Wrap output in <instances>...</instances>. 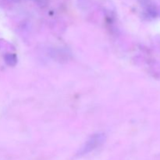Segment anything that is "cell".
Masks as SVG:
<instances>
[{
  "mask_svg": "<svg viewBox=\"0 0 160 160\" xmlns=\"http://www.w3.org/2000/svg\"><path fill=\"white\" fill-rule=\"evenodd\" d=\"M105 141V135L103 134H96L90 138L84 146L80 150V156H84L96 149Z\"/></svg>",
  "mask_w": 160,
  "mask_h": 160,
  "instance_id": "obj_1",
  "label": "cell"
},
{
  "mask_svg": "<svg viewBox=\"0 0 160 160\" xmlns=\"http://www.w3.org/2000/svg\"><path fill=\"white\" fill-rule=\"evenodd\" d=\"M5 60H6V62L8 65L13 66L17 62V58H16V56L14 55L7 54L5 56Z\"/></svg>",
  "mask_w": 160,
  "mask_h": 160,
  "instance_id": "obj_2",
  "label": "cell"
},
{
  "mask_svg": "<svg viewBox=\"0 0 160 160\" xmlns=\"http://www.w3.org/2000/svg\"><path fill=\"white\" fill-rule=\"evenodd\" d=\"M141 2H146L147 1H148V0H140Z\"/></svg>",
  "mask_w": 160,
  "mask_h": 160,
  "instance_id": "obj_3",
  "label": "cell"
},
{
  "mask_svg": "<svg viewBox=\"0 0 160 160\" xmlns=\"http://www.w3.org/2000/svg\"><path fill=\"white\" fill-rule=\"evenodd\" d=\"M13 1H17V0H13Z\"/></svg>",
  "mask_w": 160,
  "mask_h": 160,
  "instance_id": "obj_4",
  "label": "cell"
}]
</instances>
